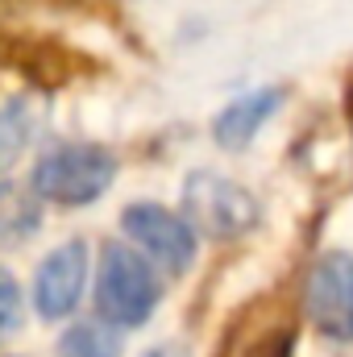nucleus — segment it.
Listing matches in <instances>:
<instances>
[{
  "instance_id": "f257e3e1",
  "label": "nucleus",
  "mask_w": 353,
  "mask_h": 357,
  "mask_svg": "<svg viewBox=\"0 0 353 357\" xmlns=\"http://www.w3.org/2000/svg\"><path fill=\"white\" fill-rule=\"evenodd\" d=\"M163 287L154 278V262L133 245H104L100 278H96V312L121 328H137L158 307Z\"/></svg>"
},
{
  "instance_id": "f03ea898",
  "label": "nucleus",
  "mask_w": 353,
  "mask_h": 357,
  "mask_svg": "<svg viewBox=\"0 0 353 357\" xmlns=\"http://www.w3.org/2000/svg\"><path fill=\"white\" fill-rule=\"evenodd\" d=\"M117 178V158L104 146H54L33 167V195L59 208H84Z\"/></svg>"
},
{
  "instance_id": "7ed1b4c3",
  "label": "nucleus",
  "mask_w": 353,
  "mask_h": 357,
  "mask_svg": "<svg viewBox=\"0 0 353 357\" xmlns=\"http://www.w3.org/2000/svg\"><path fill=\"white\" fill-rule=\"evenodd\" d=\"M183 212L187 220L216 237V241H229V237H241L246 229L258 225V199L233 183L229 175H216V171H195L183 183Z\"/></svg>"
},
{
  "instance_id": "20e7f679",
  "label": "nucleus",
  "mask_w": 353,
  "mask_h": 357,
  "mask_svg": "<svg viewBox=\"0 0 353 357\" xmlns=\"http://www.w3.org/2000/svg\"><path fill=\"white\" fill-rule=\"evenodd\" d=\"M303 312L320 337L337 345L353 341V254L329 250L312 262L303 282Z\"/></svg>"
},
{
  "instance_id": "39448f33",
  "label": "nucleus",
  "mask_w": 353,
  "mask_h": 357,
  "mask_svg": "<svg viewBox=\"0 0 353 357\" xmlns=\"http://www.w3.org/2000/svg\"><path fill=\"white\" fill-rule=\"evenodd\" d=\"M121 229L167 278L187 274L195 262V225L163 204H129L121 212Z\"/></svg>"
},
{
  "instance_id": "423d86ee",
  "label": "nucleus",
  "mask_w": 353,
  "mask_h": 357,
  "mask_svg": "<svg viewBox=\"0 0 353 357\" xmlns=\"http://www.w3.org/2000/svg\"><path fill=\"white\" fill-rule=\"evenodd\" d=\"M84 282H88V245L84 241H67L59 245L54 254L42 258L38 278H33V299H38V312L46 320H63L75 312L80 295H84Z\"/></svg>"
},
{
  "instance_id": "0eeeda50",
  "label": "nucleus",
  "mask_w": 353,
  "mask_h": 357,
  "mask_svg": "<svg viewBox=\"0 0 353 357\" xmlns=\"http://www.w3.org/2000/svg\"><path fill=\"white\" fill-rule=\"evenodd\" d=\"M278 108H283V88H258V91H250V96H241V100H233V104L220 108V116L212 121L216 146H225V150H246Z\"/></svg>"
},
{
  "instance_id": "6e6552de",
  "label": "nucleus",
  "mask_w": 353,
  "mask_h": 357,
  "mask_svg": "<svg viewBox=\"0 0 353 357\" xmlns=\"http://www.w3.org/2000/svg\"><path fill=\"white\" fill-rule=\"evenodd\" d=\"M42 225L38 199L13 183H0V250L4 245H21L25 237H33Z\"/></svg>"
},
{
  "instance_id": "1a4fd4ad",
  "label": "nucleus",
  "mask_w": 353,
  "mask_h": 357,
  "mask_svg": "<svg viewBox=\"0 0 353 357\" xmlns=\"http://www.w3.org/2000/svg\"><path fill=\"white\" fill-rule=\"evenodd\" d=\"M63 357H121V324L112 320H80L59 341Z\"/></svg>"
},
{
  "instance_id": "9d476101",
  "label": "nucleus",
  "mask_w": 353,
  "mask_h": 357,
  "mask_svg": "<svg viewBox=\"0 0 353 357\" xmlns=\"http://www.w3.org/2000/svg\"><path fill=\"white\" fill-rule=\"evenodd\" d=\"M33 125H38V112H33V104L25 96H13L0 108V175L21 158V150L33 137Z\"/></svg>"
},
{
  "instance_id": "9b49d317",
  "label": "nucleus",
  "mask_w": 353,
  "mask_h": 357,
  "mask_svg": "<svg viewBox=\"0 0 353 357\" xmlns=\"http://www.w3.org/2000/svg\"><path fill=\"white\" fill-rule=\"evenodd\" d=\"M17 328H21V287L0 266V341H8Z\"/></svg>"
},
{
  "instance_id": "f8f14e48",
  "label": "nucleus",
  "mask_w": 353,
  "mask_h": 357,
  "mask_svg": "<svg viewBox=\"0 0 353 357\" xmlns=\"http://www.w3.org/2000/svg\"><path fill=\"white\" fill-rule=\"evenodd\" d=\"M246 357H295V333L291 328H274V333H266L258 345H250Z\"/></svg>"
},
{
  "instance_id": "ddd939ff",
  "label": "nucleus",
  "mask_w": 353,
  "mask_h": 357,
  "mask_svg": "<svg viewBox=\"0 0 353 357\" xmlns=\"http://www.w3.org/2000/svg\"><path fill=\"white\" fill-rule=\"evenodd\" d=\"M146 357H187V354H183L179 345H163V349H150Z\"/></svg>"
}]
</instances>
